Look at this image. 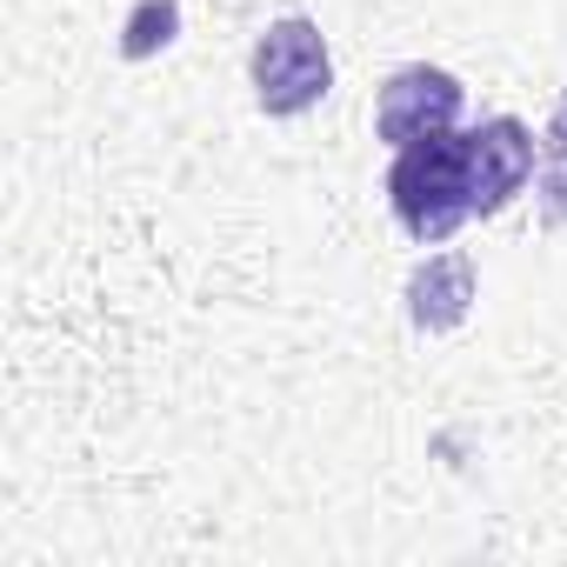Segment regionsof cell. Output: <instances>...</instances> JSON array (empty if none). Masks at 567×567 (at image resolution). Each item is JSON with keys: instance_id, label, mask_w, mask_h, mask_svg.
<instances>
[{"instance_id": "obj_1", "label": "cell", "mask_w": 567, "mask_h": 567, "mask_svg": "<svg viewBox=\"0 0 567 567\" xmlns=\"http://www.w3.org/2000/svg\"><path fill=\"white\" fill-rule=\"evenodd\" d=\"M388 207L408 240L447 247L474 220V174H467V134H434L414 141L388 161Z\"/></svg>"}, {"instance_id": "obj_2", "label": "cell", "mask_w": 567, "mask_h": 567, "mask_svg": "<svg viewBox=\"0 0 567 567\" xmlns=\"http://www.w3.org/2000/svg\"><path fill=\"white\" fill-rule=\"evenodd\" d=\"M247 81H254V107L267 121H295L308 107L328 101L334 87V54H328V34L308 21V14H280L260 28L254 54H247Z\"/></svg>"}, {"instance_id": "obj_3", "label": "cell", "mask_w": 567, "mask_h": 567, "mask_svg": "<svg viewBox=\"0 0 567 567\" xmlns=\"http://www.w3.org/2000/svg\"><path fill=\"white\" fill-rule=\"evenodd\" d=\"M461 107H467V87L447 74V68H394L374 94V134L401 154L414 141H434V134H454L461 127Z\"/></svg>"}, {"instance_id": "obj_4", "label": "cell", "mask_w": 567, "mask_h": 567, "mask_svg": "<svg viewBox=\"0 0 567 567\" xmlns=\"http://www.w3.org/2000/svg\"><path fill=\"white\" fill-rule=\"evenodd\" d=\"M534 154L540 141L527 134V121L514 114H487L481 127H467V174H474V220H494L527 181H534Z\"/></svg>"}, {"instance_id": "obj_5", "label": "cell", "mask_w": 567, "mask_h": 567, "mask_svg": "<svg viewBox=\"0 0 567 567\" xmlns=\"http://www.w3.org/2000/svg\"><path fill=\"white\" fill-rule=\"evenodd\" d=\"M408 328L414 334H454L474 308V254L447 247V254H427L414 274H408Z\"/></svg>"}, {"instance_id": "obj_6", "label": "cell", "mask_w": 567, "mask_h": 567, "mask_svg": "<svg viewBox=\"0 0 567 567\" xmlns=\"http://www.w3.org/2000/svg\"><path fill=\"white\" fill-rule=\"evenodd\" d=\"M534 187H540V220H547V227H567V94L554 101V114H547V127H540Z\"/></svg>"}, {"instance_id": "obj_7", "label": "cell", "mask_w": 567, "mask_h": 567, "mask_svg": "<svg viewBox=\"0 0 567 567\" xmlns=\"http://www.w3.org/2000/svg\"><path fill=\"white\" fill-rule=\"evenodd\" d=\"M181 28V0H141V8L127 14V34H121V54L127 61H147L154 48H167Z\"/></svg>"}]
</instances>
